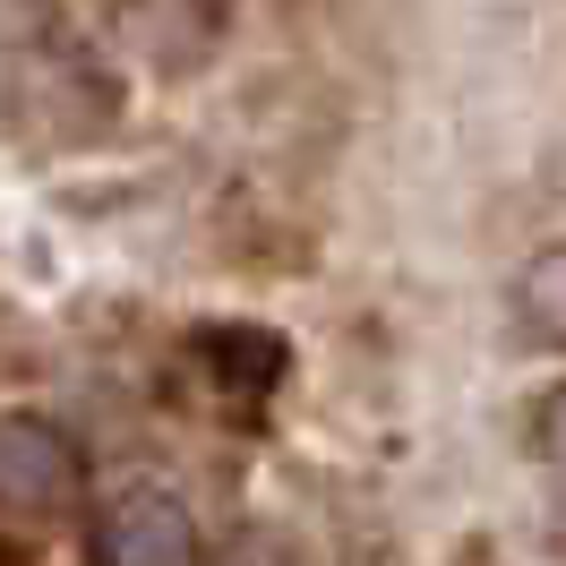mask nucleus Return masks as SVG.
I'll use <instances>...</instances> for the list:
<instances>
[{
	"mask_svg": "<svg viewBox=\"0 0 566 566\" xmlns=\"http://www.w3.org/2000/svg\"><path fill=\"white\" fill-rule=\"evenodd\" d=\"M532 447H541V463H558V472H566V387L541 395V412H532Z\"/></svg>",
	"mask_w": 566,
	"mask_h": 566,
	"instance_id": "39448f33",
	"label": "nucleus"
},
{
	"mask_svg": "<svg viewBox=\"0 0 566 566\" xmlns=\"http://www.w3.org/2000/svg\"><path fill=\"white\" fill-rule=\"evenodd\" d=\"M86 497V447L52 412H9L0 421V506L9 515H70Z\"/></svg>",
	"mask_w": 566,
	"mask_h": 566,
	"instance_id": "f257e3e1",
	"label": "nucleus"
},
{
	"mask_svg": "<svg viewBox=\"0 0 566 566\" xmlns=\"http://www.w3.org/2000/svg\"><path fill=\"white\" fill-rule=\"evenodd\" d=\"M189 360L207 369V387L223 403H266L283 387V369H292V344H283L275 326H249V318H214L189 335Z\"/></svg>",
	"mask_w": 566,
	"mask_h": 566,
	"instance_id": "7ed1b4c3",
	"label": "nucleus"
},
{
	"mask_svg": "<svg viewBox=\"0 0 566 566\" xmlns=\"http://www.w3.org/2000/svg\"><path fill=\"white\" fill-rule=\"evenodd\" d=\"M515 310H524V326L541 335V344H566V241L541 249L524 266V283H515Z\"/></svg>",
	"mask_w": 566,
	"mask_h": 566,
	"instance_id": "20e7f679",
	"label": "nucleus"
},
{
	"mask_svg": "<svg viewBox=\"0 0 566 566\" xmlns=\"http://www.w3.org/2000/svg\"><path fill=\"white\" fill-rule=\"evenodd\" d=\"M198 549H207L198 515L172 490H155V481L104 497L95 524H86V558L95 566H198Z\"/></svg>",
	"mask_w": 566,
	"mask_h": 566,
	"instance_id": "f03ea898",
	"label": "nucleus"
}]
</instances>
